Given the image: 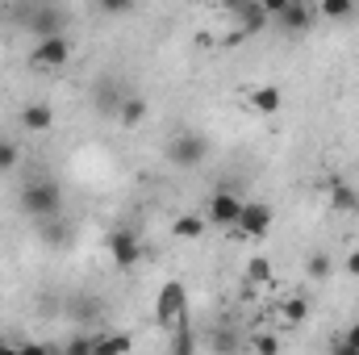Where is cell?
Wrapping results in <instances>:
<instances>
[{
  "instance_id": "cell-1",
  "label": "cell",
  "mask_w": 359,
  "mask_h": 355,
  "mask_svg": "<svg viewBox=\"0 0 359 355\" xmlns=\"http://www.w3.org/2000/svg\"><path fill=\"white\" fill-rule=\"evenodd\" d=\"M17 205H21V213L34 217V222L59 217V209H63V188H59V180H29V184L17 192Z\"/></svg>"
},
{
  "instance_id": "cell-8",
  "label": "cell",
  "mask_w": 359,
  "mask_h": 355,
  "mask_svg": "<svg viewBox=\"0 0 359 355\" xmlns=\"http://www.w3.org/2000/svg\"><path fill=\"white\" fill-rule=\"evenodd\" d=\"M104 247H109V255H113V264L117 267H134L142 260V243H138V234L134 230H109V239H104Z\"/></svg>"
},
{
  "instance_id": "cell-4",
  "label": "cell",
  "mask_w": 359,
  "mask_h": 355,
  "mask_svg": "<svg viewBox=\"0 0 359 355\" xmlns=\"http://www.w3.org/2000/svg\"><path fill=\"white\" fill-rule=\"evenodd\" d=\"M155 318H159L163 326H184V322H188V288H184L180 280H168V284L159 288V297H155Z\"/></svg>"
},
{
  "instance_id": "cell-28",
  "label": "cell",
  "mask_w": 359,
  "mask_h": 355,
  "mask_svg": "<svg viewBox=\"0 0 359 355\" xmlns=\"http://www.w3.org/2000/svg\"><path fill=\"white\" fill-rule=\"evenodd\" d=\"M4 347H8V339H4V335H0V351H4Z\"/></svg>"
},
{
  "instance_id": "cell-2",
  "label": "cell",
  "mask_w": 359,
  "mask_h": 355,
  "mask_svg": "<svg viewBox=\"0 0 359 355\" xmlns=\"http://www.w3.org/2000/svg\"><path fill=\"white\" fill-rule=\"evenodd\" d=\"M163 155H168V163L172 168H201L205 163V155H209V138L205 134H196V130H180L168 138V147H163Z\"/></svg>"
},
{
  "instance_id": "cell-15",
  "label": "cell",
  "mask_w": 359,
  "mask_h": 355,
  "mask_svg": "<svg viewBox=\"0 0 359 355\" xmlns=\"http://www.w3.org/2000/svg\"><path fill=\"white\" fill-rule=\"evenodd\" d=\"M209 230V217L205 213H180L176 222H172V234L176 239H201Z\"/></svg>"
},
{
  "instance_id": "cell-23",
  "label": "cell",
  "mask_w": 359,
  "mask_h": 355,
  "mask_svg": "<svg viewBox=\"0 0 359 355\" xmlns=\"http://www.w3.org/2000/svg\"><path fill=\"white\" fill-rule=\"evenodd\" d=\"M96 4H100V13H109V17H121V13L134 8V0H96Z\"/></svg>"
},
{
  "instance_id": "cell-13",
  "label": "cell",
  "mask_w": 359,
  "mask_h": 355,
  "mask_svg": "<svg viewBox=\"0 0 359 355\" xmlns=\"http://www.w3.org/2000/svg\"><path fill=\"white\" fill-rule=\"evenodd\" d=\"M326 192H330V209H334V213H359V188L355 184L339 180V184H330Z\"/></svg>"
},
{
  "instance_id": "cell-25",
  "label": "cell",
  "mask_w": 359,
  "mask_h": 355,
  "mask_svg": "<svg viewBox=\"0 0 359 355\" xmlns=\"http://www.w3.org/2000/svg\"><path fill=\"white\" fill-rule=\"evenodd\" d=\"M343 264H347V276L359 280V247H355V251H347V260H343Z\"/></svg>"
},
{
  "instance_id": "cell-11",
  "label": "cell",
  "mask_w": 359,
  "mask_h": 355,
  "mask_svg": "<svg viewBox=\"0 0 359 355\" xmlns=\"http://www.w3.org/2000/svg\"><path fill=\"white\" fill-rule=\"evenodd\" d=\"M113 121L126 126V130H138V126L147 121V100H142V96H121L117 109H113Z\"/></svg>"
},
{
  "instance_id": "cell-18",
  "label": "cell",
  "mask_w": 359,
  "mask_h": 355,
  "mask_svg": "<svg viewBox=\"0 0 359 355\" xmlns=\"http://www.w3.org/2000/svg\"><path fill=\"white\" fill-rule=\"evenodd\" d=\"M259 284H271V264L264 255L247 260V288H259Z\"/></svg>"
},
{
  "instance_id": "cell-29",
  "label": "cell",
  "mask_w": 359,
  "mask_h": 355,
  "mask_svg": "<svg viewBox=\"0 0 359 355\" xmlns=\"http://www.w3.org/2000/svg\"><path fill=\"white\" fill-rule=\"evenodd\" d=\"M226 4H243V0H226Z\"/></svg>"
},
{
  "instance_id": "cell-21",
  "label": "cell",
  "mask_w": 359,
  "mask_h": 355,
  "mask_svg": "<svg viewBox=\"0 0 359 355\" xmlns=\"http://www.w3.org/2000/svg\"><path fill=\"white\" fill-rule=\"evenodd\" d=\"M96 351H130V339H126V335H109V339H96Z\"/></svg>"
},
{
  "instance_id": "cell-3",
  "label": "cell",
  "mask_w": 359,
  "mask_h": 355,
  "mask_svg": "<svg viewBox=\"0 0 359 355\" xmlns=\"http://www.w3.org/2000/svg\"><path fill=\"white\" fill-rule=\"evenodd\" d=\"M67 59H72V42L63 34H46L29 51V67L34 72H59V67H67Z\"/></svg>"
},
{
  "instance_id": "cell-16",
  "label": "cell",
  "mask_w": 359,
  "mask_h": 355,
  "mask_svg": "<svg viewBox=\"0 0 359 355\" xmlns=\"http://www.w3.org/2000/svg\"><path fill=\"white\" fill-rule=\"evenodd\" d=\"M38 38H46V34H59L63 29V13L59 8H34V21H25Z\"/></svg>"
},
{
  "instance_id": "cell-14",
  "label": "cell",
  "mask_w": 359,
  "mask_h": 355,
  "mask_svg": "<svg viewBox=\"0 0 359 355\" xmlns=\"http://www.w3.org/2000/svg\"><path fill=\"white\" fill-rule=\"evenodd\" d=\"M276 314H280L284 326H301V322L309 318V301H305L301 293H288V297H280V309H276Z\"/></svg>"
},
{
  "instance_id": "cell-26",
  "label": "cell",
  "mask_w": 359,
  "mask_h": 355,
  "mask_svg": "<svg viewBox=\"0 0 359 355\" xmlns=\"http://www.w3.org/2000/svg\"><path fill=\"white\" fill-rule=\"evenodd\" d=\"M259 4H264V8H268L271 17H280V13H284V8H288V0H259Z\"/></svg>"
},
{
  "instance_id": "cell-12",
  "label": "cell",
  "mask_w": 359,
  "mask_h": 355,
  "mask_svg": "<svg viewBox=\"0 0 359 355\" xmlns=\"http://www.w3.org/2000/svg\"><path fill=\"white\" fill-rule=\"evenodd\" d=\"M238 8V29L243 34H259V29H268L271 13L259 4V0H243V4H234Z\"/></svg>"
},
{
  "instance_id": "cell-17",
  "label": "cell",
  "mask_w": 359,
  "mask_h": 355,
  "mask_svg": "<svg viewBox=\"0 0 359 355\" xmlns=\"http://www.w3.org/2000/svg\"><path fill=\"white\" fill-rule=\"evenodd\" d=\"M313 8H318L322 21H347L355 13V0H318Z\"/></svg>"
},
{
  "instance_id": "cell-6",
  "label": "cell",
  "mask_w": 359,
  "mask_h": 355,
  "mask_svg": "<svg viewBox=\"0 0 359 355\" xmlns=\"http://www.w3.org/2000/svg\"><path fill=\"white\" fill-rule=\"evenodd\" d=\"M271 222H276V213H271L268 201H243V213H238V234H247V239H259V234H268Z\"/></svg>"
},
{
  "instance_id": "cell-5",
  "label": "cell",
  "mask_w": 359,
  "mask_h": 355,
  "mask_svg": "<svg viewBox=\"0 0 359 355\" xmlns=\"http://www.w3.org/2000/svg\"><path fill=\"white\" fill-rule=\"evenodd\" d=\"M238 213H243V196H238L234 188H217V192L209 196V209H205V217H209L213 226H222V230H234V226H238Z\"/></svg>"
},
{
  "instance_id": "cell-22",
  "label": "cell",
  "mask_w": 359,
  "mask_h": 355,
  "mask_svg": "<svg viewBox=\"0 0 359 355\" xmlns=\"http://www.w3.org/2000/svg\"><path fill=\"white\" fill-rule=\"evenodd\" d=\"M17 159H21V151H17L13 142H0V172H8V168H17Z\"/></svg>"
},
{
  "instance_id": "cell-24",
  "label": "cell",
  "mask_w": 359,
  "mask_h": 355,
  "mask_svg": "<svg viewBox=\"0 0 359 355\" xmlns=\"http://www.w3.org/2000/svg\"><path fill=\"white\" fill-rule=\"evenodd\" d=\"M247 347H251V351H280V339H271V335H255Z\"/></svg>"
},
{
  "instance_id": "cell-9",
  "label": "cell",
  "mask_w": 359,
  "mask_h": 355,
  "mask_svg": "<svg viewBox=\"0 0 359 355\" xmlns=\"http://www.w3.org/2000/svg\"><path fill=\"white\" fill-rule=\"evenodd\" d=\"M313 17H318L313 4H305V0H288V8H284L276 21H280V29H288V34H305V29H313Z\"/></svg>"
},
{
  "instance_id": "cell-7",
  "label": "cell",
  "mask_w": 359,
  "mask_h": 355,
  "mask_svg": "<svg viewBox=\"0 0 359 355\" xmlns=\"http://www.w3.org/2000/svg\"><path fill=\"white\" fill-rule=\"evenodd\" d=\"M243 105L255 117H276L284 109V92H280V84H251V88L243 92Z\"/></svg>"
},
{
  "instance_id": "cell-20",
  "label": "cell",
  "mask_w": 359,
  "mask_h": 355,
  "mask_svg": "<svg viewBox=\"0 0 359 355\" xmlns=\"http://www.w3.org/2000/svg\"><path fill=\"white\" fill-rule=\"evenodd\" d=\"M334 351H347V355H359V322H351L347 326V335L334 343Z\"/></svg>"
},
{
  "instance_id": "cell-19",
  "label": "cell",
  "mask_w": 359,
  "mask_h": 355,
  "mask_svg": "<svg viewBox=\"0 0 359 355\" xmlns=\"http://www.w3.org/2000/svg\"><path fill=\"white\" fill-rule=\"evenodd\" d=\"M305 272H309L313 280H326V276H330V255H326V251H313V255L305 260Z\"/></svg>"
},
{
  "instance_id": "cell-27",
  "label": "cell",
  "mask_w": 359,
  "mask_h": 355,
  "mask_svg": "<svg viewBox=\"0 0 359 355\" xmlns=\"http://www.w3.org/2000/svg\"><path fill=\"white\" fill-rule=\"evenodd\" d=\"M172 347H176V351H188V347H192V339H188V335H176V339H172Z\"/></svg>"
},
{
  "instance_id": "cell-10",
  "label": "cell",
  "mask_w": 359,
  "mask_h": 355,
  "mask_svg": "<svg viewBox=\"0 0 359 355\" xmlns=\"http://www.w3.org/2000/svg\"><path fill=\"white\" fill-rule=\"evenodd\" d=\"M17 121H21L25 134H46V130L55 126V109H50L46 100H34V105H25V109L17 113Z\"/></svg>"
}]
</instances>
